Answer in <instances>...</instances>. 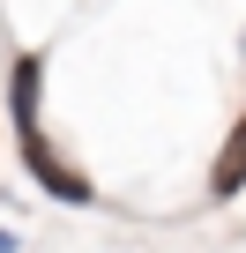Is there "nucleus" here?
<instances>
[{
  "label": "nucleus",
  "instance_id": "f257e3e1",
  "mask_svg": "<svg viewBox=\"0 0 246 253\" xmlns=\"http://www.w3.org/2000/svg\"><path fill=\"white\" fill-rule=\"evenodd\" d=\"M23 164H30V179H38L52 201H90V179H82V171H75V164H67L45 134H38V119L23 126Z\"/></svg>",
  "mask_w": 246,
  "mask_h": 253
},
{
  "label": "nucleus",
  "instance_id": "f03ea898",
  "mask_svg": "<svg viewBox=\"0 0 246 253\" xmlns=\"http://www.w3.org/2000/svg\"><path fill=\"white\" fill-rule=\"evenodd\" d=\"M239 186H246V112H239V126H231V142H224L216 171H209V194H216V201H231Z\"/></svg>",
  "mask_w": 246,
  "mask_h": 253
},
{
  "label": "nucleus",
  "instance_id": "7ed1b4c3",
  "mask_svg": "<svg viewBox=\"0 0 246 253\" xmlns=\"http://www.w3.org/2000/svg\"><path fill=\"white\" fill-rule=\"evenodd\" d=\"M38 82H45V60H38V52H23V60H15V75H8L15 126H30V119H38Z\"/></svg>",
  "mask_w": 246,
  "mask_h": 253
},
{
  "label": "nucleus",
  "instance_id": "20e7f679",
  "mask_svg": "<svg viewBox=\"0 0 246 253\" xmlns=\"http://www.w3.org/2000/svg\"><path fill=\"white\" fill-rule=\"evenodd\" d=\"M8 246H15V231H0V253H8Z\"/></svg>",
  "mask_w": 246,
  "mask_h": 253
}]
</instances>
